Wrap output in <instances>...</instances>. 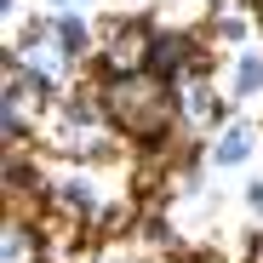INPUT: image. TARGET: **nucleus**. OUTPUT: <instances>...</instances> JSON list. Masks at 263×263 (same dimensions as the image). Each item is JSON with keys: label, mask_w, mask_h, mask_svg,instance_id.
Here are the masks:
<instances>
[{"label": "nucleus", "mask_w": 263, "mask_h": 263, "mask_svg": "<svg viewBox=\"0 0 263 263\" xmlns=\"http://www.w3.org/2000/svg\"><path fill=\"white\" fill-rule=\"evenodd\" d=\"M240 86H263V63H240Z\"/></svg>", "instance_id": "nucleus-3"}, {"label": "nucleus", "mask_w": 263, "mask_h": 263, "mask_svg": "<svg viewBox=\"0 0 263 263\" xmlns=\"http://www.w3.org/2000/svg\"><path fill=\"white\" fill-rule=\"evenodd\" d=\"M58 6H80V0H58Z\"/></svg>", "instance_id": "nucleus-4"}, {"label": "nucleus", "mask_w": 263, "mask_h": 263, "mask_svg": "<svg viewBox=\"0 0 263 263\" xmlns=\"http://www.w3.org/2000/svg\"><path fill=\"white\" fill-rule=\"evenodd\" d=\"M23 257H29V240L17 229H6V263H23Z\"/></svg>", "instance_id": "nucleus-2"}, {"label": "nucleus", "mask_w": 263, "mask_h": 263, "mask_svg": "<svg viewBox=\"0 0 263 263\" xmlns=\"http://www.w3.org/2000/svg\"><path fill=\"white\" fill-rule=\"evenodd\" d=\"M246 155V132H229L223 143H217V160H240Z\"/></svg>", "instance_id": "nucleus-1"}]
</instances>
